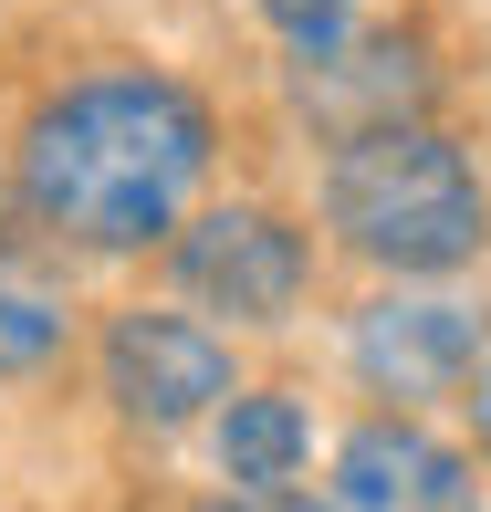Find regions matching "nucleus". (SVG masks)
<instances>
[{
    "mask_svg": "<svg viewBox=\"0 0 491 512\" xmlns=\"http://www.w3.org/2000/svg\"><path fill=\"white\" fill-rule=\"evenodd\" d=\"M209 168V105L168 74H84L21 126V209L84 251H147Z\"/></svg>",
    "mask_w": 491,
    "mask_h": 512,
    "instance_id": "nucleus-1",
    "label": "nucleus"
},
{
    "mask_svg": "<svg viewBox=\"0 0 491 512\" xmlns=\"http://www.w3.org/2000/svg\"><path fill=\"white\" fill-rule=\"evenodd\" d=\"M324 220H335L345 251H366V262H387V272H460L491 241V199H481L471 157L439 126H418V115L366 126V136L335 147Z\"/></svg>",
    "mask_w": 491,
    "mask_h": 512,
    "instance_id": "nucleus-2",
    "label": "nucleus"
},
{
    "mask_svg": "<svg viewBox=\"0 0 491 512\" xmlns=\"http://www.w3.org/2000/svg\"><path fill=\"white\" fill-rule=\"evenodd\" d=\"M178 283L230 324H283L303 304V230L272 209H209L178 230Z\"/></svg>",
    "mask_w": 491,
    "mask_h": 512,
    "instance_id": "nucleus-3",
    "label": "nucleus"
},
{
    "mask_svg": "<svg viewBox=\"0 0 491 512\" xmlns=\"http://www.w3.org/2000/svg\"><path fill=\"white\" fill-rule=\"evenodd\" d=\"M105 398L147 429H189L230 398V345L189 314H115L105 324Z\"/></svg>",
    "mask_w": 491,
    "mask_h": 512,
    "instance_id": "nucleus-4",
    "label": "nucleus"
},
{
    "mask_svg": "<svg viewBox=\"0 0 491 512\" xmlns=\"http://www.w3.org/2000/svg\"><path fill=\"white\" fill-rule=\"evenodd\" d=\"M356 366L397 408L450 398V387H471V366H481V314L450 304V293H387V304H366V324H356Z\"/></svg>",
    "mask_w": 491,
    "mask_h": 512,
    "instance_id": "nucleus-5",
    "label": "nucleus"
},
{
    "mask_svg": "<svg viewBox=\"0 0 491 512\" xmlns=\"http://www.w3.org/2000/svg\"><path fill=\"white\" fill-rule=\"evenodd\" d=\"M429 95V63H418L408 32H366V42H324V53H303L293 74V105L324 115L335 136H366V126H397V115H418Z\"/></svg>",
    "mask_w": 491,
    "mask_h": 512,
    "instance_id": "nucleus-6",
    "label": "nucleus"
},
{
    "mask_svg": "<svg viewBox=\"0 0 491 512\" xmlns=\"http://www.w3.org/2000/svg\"><path fill=\"white\" fill-rule=\"evenodd\" d=\"M335 481H345V512H481L471 460H450L429 429H408V418L356 429L345 460H335Z\"/></svg>",
    "mask_w": 491,
    "mask_h": 512,
    "instance_id": "nucleus-7",
    "label": "nucleus"
},
{
    "mask_svg": "<svg viewBox=\"0 0 491 512\" xmlns=\"http://www.w3.org/2000/svg\"><path fill=\"white\" fill-rule=\"evenodd\" d=\"M63 335H74L63 283L32 262V251H0V377H32V366H53Z\"/></svg>",
    "mask_w": 491,
    "mask_h": 512,
    "instance_id": "nucleus-8",
    "label": "nucleus"
},
{
    "mask_svg": "<svg viewBox=\"0 0 491 512\" xmlns=\"http://www.w3.org/2000/svg\"><path fill=\"white\" fill-rule=\"evenodd\" d=\"M220 471L230 481H293L303 471V408L293 398H220Z\"/></svg>",
    "mask_w": 491,
    "mask_h": 512,
    "instance_id": "nucleus-9",
    "label": "nucleus"
},
{
    "mask_svg": "<svg viewBox=\"0 0 491 512\" xmlns=\"http://www.w3.org/2000/svg\"><path fill=\"white\" fill-rule=\"evenodd\" d=\"M262 21L293 42V53H324V42H345V21H356V0H262Z\"/></svg>",
    "mask_w": 491,
    "mask_h": 512,
    "instance_id": "nucleus-10",
    "label": "nucleus"
},
{
    "mask_svg": "<svg viewBox=\"0 0 491 512\" xmlns=\"http://www.w3.org/2000/svg\"><path fill=\"white\" fill-rule=\"evenodd\" d=\"M209 512H324V502H303V492H283V481H241V492H220Z\"/></svg>",
    "mask_w": 491,
    "mask_h": 512,
    "instance_id": "nucleus-11",
    "label": "nucleus"
},
{
    "mask_svg": "<svg viewBox=\"0 0 491 512\" xmlns=\"http://www.w3.org/2000/svg\"><path fill=\"white\" fill-rule=\"evenodd\" d=\"M460 408H471V429H481V460H491V356L471 366V387H460Z\"/></svg>",
    "mask_w": 491,
    "mask_h": 512,
    "instance_id": "nucleus-12",
    "label": "nucleus"
}]
</instances>
